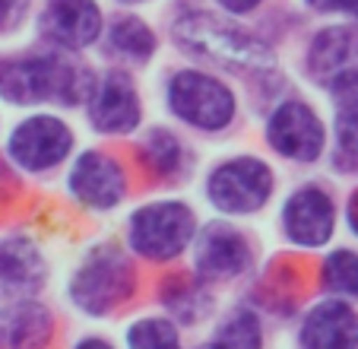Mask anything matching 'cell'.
I'll return each instance as SVG.
<instances>
[{
  "instance_id": "6da1fadb",
  "label": "cell",
  "mask_w": 358,
  "mask_h": 349,
  "mask_svg": "<svg viewBox=\"0 0 358 349\" xmlns=\"http://www.w3.org/2000/svg\"><path fill=\"white\" fill-rule=\"evenodd\" d=\"M0 95L10 105H38L51 99L76 105L86 95V83L55 57H10L0 64Z\"/></svg>"
},
{
  "instance_id": "7a4b0ae2",
  "label": "cell",
  "mask_w": 358,
  "mask_h": 349,
  "mask_svg": "<svg viewBox=\"0 0 358 349\" xmlns=\"http://www.w3.org/2000/svg\"><path fill=\"white\" fill-rule=\"evenodd\" d=\"M178 41L187 51L210 57L213 64H222L231 70H260L273 64V54L266 45H260L254 35L241 32L238 26L216 20L210 13H190L178 22Z\"/></svg>"
},
{
  "instance_id": "3957f363",
  "label": "cell",
  "mask_w": 358,
  "mask_h": 349,
  "mask_svg": "<svg viewBox=\"0 0 358 349\" xmlns=\"http://www.w3.org/2000/svg\"><path fill=\"white\" fill-rule=\"evenodd\" d=\"M194 238V213L184 203H149L130 216L127 242L140 257L171 261Z\"/></svg>"
},
{
  "instance_id": "277c9868",
  "label": "cell",
  "mask_w": 358,
  "mask_h": 349,
  "mask_svg": "<svg viewBox=\"0 0 358 349\" xmlns=\"http://www.w3.org/2000/svg\"><path fill=\"white\" fill-rule=\"evenodd\" d=\"M134 292V267L115 248H101L76 270L70 296L86 315H108Z\"/></svg>"
},
{
  "instance_id": "5b68a950",
  "label": "cell",
  "mask_w": 358,
  "mask_h": 349,
  "mask_svg": "<svg viewBox=\"0 0 358 349\" xmlns=\"http://www.w3.org/2000/svg\"><path fill=\"white\" fill-rule=\"evenodd\" d=\"M169 105L181 121L200 130H222L235 118L231 89L196 70H184L169 83Z\"/></svg>"
},
{
  "instance_id": "8992f818",
  "label": "cell",
  "mask_w": 358,
  "mask_h": 349,
  "mask_svg": "<svg viewBox=\"0 0 358 349\" xmlns=\"http://www.w3.org/2000/svg\"><path fill=\"white\" fill-rule=\"evenodd\" d=\"M273 194V172L260 159H231L210 178V200L222 213H254Z\"/></svg>"
},
{
  "instance_id": "52a82bcc",
  "label": "cell",
  "mask_w": 358,
  "mask_h": 349,
  "mask_svg": "<svg viewBox=\"0 0 358 349\" xmlns=\"http://www.w3.org/2000/svg\"><path fill=\"white\" fill-rule=\"evenodd\" d=\"M73 146L67 124L48 114H35L29 121H22L10 137V156L29 172H45V168L57 165Z\"/></svg>"
},
{
  "instance_id": "ba28073f",
  "label": "cell",
  "mask_w": 358,
  "mask_h": 349,
  "mask_svg": "<svg viewBox=\"0 0 358 349\" xmlns=\"http://www.w3.org/2000/svg\"><path fill=\"white\" fill-rule=\"evenodd\" d=\"M266 137L276 153L298 162H311L324 153V124L304 102H285L273 111Z\"/></svg>"
},
{
  "instance_id": "9c48e42d",
  "label": "cell",
  "mask_w": 358,
  "mask_h": 349,
  "mask_svg": "<svg viewBox=\"0 0 358 349\" xmlns=\"http://www.w3.org/2000/svg\"><path fill=\"white\" fill-rule=\"evenodd\" d=\"M285 235L301 248H317V245L330 242L333 226H336V210L333 200L320 188H301L292 194L282 213Z\"/></svg>"
},
{
  "instance_id": "30bf717a",
  "label": "cell",
  "mask_w": 358,
  "mask_h": 349,
  "mask_svg": "<svg viewBox=\"0 0 358 349\" xmlns=\"http://www.w3.org/2000/svg\"><path fill=\"white\" fill-rule=\"evenodd\" d=\"M70 191L80 203L92 210H111L121 203L124 191V172L111 156L105 153H86L76 159L73 172H70Z\"/></svg>"
},
{
  "instance_id": "8fae6325",
  "label": "cell",
  "mask_w": 358,
  "mask_h": 349,
  "mask_svg": "<svg viewBox=\"0 0 358 349\" xmlns=\"http://www.w3.org/2000/svg\"><path fill=\"white\" fill-rule=\"evenodd\" d=\"M89 118L101 134H127L140 124V95L121 74H111L89 95Z\"/></svg>"
},
{
  "instance_id": "7c38bea8",
  "label": "cell",
  "mask_w": 358,
  "mask_h": 349,
  "mask_svg": "<svg viewBox=\"0 0 358 349\" xmlns=\"http://www.w3.org/2000/svg\"><path fill=\"white\" fill-rule=\"evenodd\" d=\"M41 29L64 48H86L99 39L101 13L92 0H51L41 16Z\"/></svg>"
},
{
  "instance_id": "4fadbf2b",
  "label": "cell",
  "mask_w": 358,
  "mask_h": 349,
  "mask_svg": "<svg viewBox=\"0 0 358 349\" xmlns=\"http://www.w3.org/2000/svg\"><path fill=\"white\" fill-rule=\"evenodd\" d=\"M250 264V248L238 228L210 226L196 242V270L206 280H229Z\"/></svg>"
},
{
  "instance_id": "5bb4252c",
  "label": "cell",
  "mask_w": 358,
  "mask_h": 349,
  "mask_svg": "<svg viewBox=\"0 0 358 349\" xmlns=\"http://www.w3.org/2000/svg\"><path fill=\"white\" fill-rule=\"evenodd\" d=\"M301 349H358V315L343 302H324L304 317Z\"/></svg>"
},
{
  "instance_id": "9a60e30c",
  "label": "cell",
  "mask_w": 358,
  "mask_h": 349,
  "mask_svg": "<svg viewBox=\"0 0 358 349\" xmlns=\"http://www.w3.org/2000/svg\"><path fill=\"white\" fill-rule=\"evenodd\" d=\"M51 315L35 302L0 308V349H41L51 336Z\"/></svg>"
},
{
  "instance_id": "2e32d148",
  "label": "cell",
  "mask_w": 358,
  "mask_h": 349,
  "mask_svg": "<svg viewBox=\"0 0 358 349\" xmlns=\"http://www.w3.org/2000/svg\"><path fill=\"white\" fill-rule=\"evenodd\" d=\"M352 61H358V32L349 26L324 29L308 54V67L314 76H336L349 70Z\"/></svg>"
},
{
  "instance_id": "e0dca14e",
  "label": "cell",
  "mask_w": 358,
  "mask_h": 349,
  "mask_svg": "<svg viewBox=\"0 0 358 349\" xmlns=\"http://www.w3.org/2000/svg\"><path fill=\"white\" fill-rule=\"evenodd\" d=\"M41 280V257L29 242L10 238L0 242V289L7 292H29Z\"/></svg>"
},
{
  "instance_id": "ac0fdd59",
  "label": "cell",
  "mask_w": 358,
  "mask_h": 349,
  "mask_svg": "<svg viewBox=\"0 0 358 349\" xmlns=\"http://www.w3.org/2000/svg\"><path fill=\"white\" fill-rule=\"evenodd\" d=\"M264 346V334H260V321L250 311H235L222 321V327L216 330V340L210 343V349H260Z\"/></svg>"
},
{
  "instance_id": "d6986e66",
  "label": "cell",
  "mask_w": 358,
  "mask_h": 349,
  "mask_svg": "<svg viewBox=\"0 0 358 349\" xmlns=\"http://www.w3.org/2000/svg\"><path fill=\"white\" fill-rule=\"evenodd\" d=\"M130 349H181L178 330L162 317H143L127 330Z\"/></svg>"
},
{
  "instance_id": "ffe728a7",
  "label": "cell",
  "mask_w": 358,
  "mask_h": 349,
  "mask_svg": "<svg viewBox=\"0 0 358 349\" xmlns=\"http://www.w3.org/2000/svg\"><path fill=\"white\" fill-rule=\"evenodd\" d=\"M336 102V130H358V70H343L333 76Z\"/></svg>"
},
{
  "instance_id": "44dd1931",
  "label": "cell",
  "mask_w": 358,
  "mask_h": 349,
  "mask_svg": "<svg viewBox=\"0 0 358 349\" xmlns=\"http://www.w3.org/2000/svg\"><path fill=\"white\" fill-rule=\"evenodd\" d=\"M111 45L117 48L127 57H136V61H146L152 48H156V35L149 32L140 20H121L111 29Z\"/></svg>"
},
{
  "instance_id": "7402d4cb",
  "label": "cell",
  "mask_w": 358,
  "mask_h": 349,
  "mask_svg": "<svg viewBox=\"0 0 358 349\" xmlns=\"http://www.w3.org/2000/svg\"><path fill=\"white\" fill-rule=\"evenodd\" d=\"M324 282L327 289L339 296H358V254L352 251H336L324 264Z\"/></svg>"
},
{
  "instance_id": "603a6c76",
  "label": "cell",
  "mask_w": 358,
  "mask_h": 349,
  "mask_svg": "<svg viewBox=\"0 0 358 349\" xmlns=\"http://www.w3.org/2000/svg\"><path fill=\"white\" fill-rule=\"evenodd\" d=\"M165 302L175 315H181L184 321H196L210 311V299L203 296V289L194 286V282H184V280H175V286L165 292Z\"/></svg>"
},
{
  "instance_id": "cb8c5ba5",
  "label": "cell",
  "mask_w": 358,
  "mask_h": 349,
  "mask_svg": "<svg viewBox=\"0 0 358 349\" xmlns=\"http://www.w3.org/2000/svg\"><path fill=\"white\" fill-rule=\"evenodd\" d=\"M143 156H146V162L152 165V172L171 174L181 165V143L171 134H165V130H156V134H149L146 146H143Z\"/></svg>"
},
{
  "instance_id": "d4e9b609",
  "label": "cell",
  "mask_w": 358,
  "mask_h": 349,
  "mask_svg": "<svg viewBox=\"0 0 358 349\" xmlns=\"http://www.w3.org/2000/svg\"><path fill=\"white\" fill-rule=\"evenodd\" d=\"M339 168H358V130H339Z\"/></svg>"
},
{
  "instance_id": "484cf974",
  "label": "cell",
  "mask_w": 358,
  "mask_h": 349,
  "mask_svg": "<svg viewBox=\"0 0 358 349\" xmlns=\"http://www.w3.org/2000/svg\"><path fill=\"white\" fill-rule=\"evenodd\" d=\"M317 10H345V13L358 16V0H308Z\"/></svg>"
},
{
  "instance_id": "4316f807",
  "label": "cell",
  "mask_w": 358,
  "mask_h": 349,
  "mask_svg": "<svg viewBox=\"0 0 358 349\" xmlns=\"http://www.w3.org/2000/svg\"><path fill=\"white\" fill-rule=\"evenodd\" d=\"M20 7H22V0H0V29L13 22V16L20 13Z\"/></svg>"
},
{
  "instance_id": "83f0119b",
  "label": "cell",
  "mask_w": 358,
  "mask_h": 349,
  "mask_svg": "<svg viewBox=\"0 0 358 349\" xmlns=\"http://www.w3.org/2000/svg\"><path fill=\"white\" fill-rule=\"evenodd\" d=\"M225 10H231V13H248V10H254L260 4V0H219Z\"/></svg>"
},
{
  "instance_id": "f1b7e54d",
  "label": "cell",
  "mask_w": 358,
  "mask_h": 349,
  "mask_svg": "<svg viewBox=\"0 0 358 349\" xmlns=\"http://www.w3.org/2000/svg\"><path fill=\"white\" fill-rule=\"evenodd\" d=\"M73 349H115V346H111V343H105V340H95V336H92V340L76 343Z\"/></svg>"
},
{
  "instance_id": "f546056e",
  "label": "cell",
  "mask_w": 358,
  "mask_h": 349,
  "mask_svg": "<svg viewBox=\"0 0 358 349\" xmlns=\"http://www.w3.org/2000/svg\"><path fill=\"white\" fill-rule=\"evenodd\" d=\"M349 226L355 228V235H358V194L352 197V203H349Z\"/></svg>"
}]
</instances>
